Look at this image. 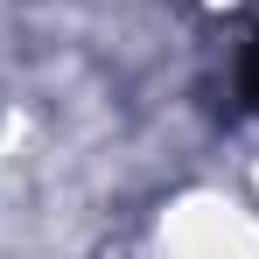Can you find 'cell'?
Segmentation results:
<instances>
[{
  "label": "cell",
  "mask_w": 259,
  "mask_h": 259,
  "mask_svg": "<svg viewBox=\"0 0 259 259\" xmlns=\"http://www.w3.org/2000/svg\"><path fill=\"white\" fill-rule=\"evenodd\" d=\"M238 84H245V105L259 112V42L245 49V70H238Z\"/></svg>",
  "instance_id": "1"
}]
</instances>
